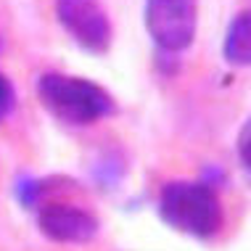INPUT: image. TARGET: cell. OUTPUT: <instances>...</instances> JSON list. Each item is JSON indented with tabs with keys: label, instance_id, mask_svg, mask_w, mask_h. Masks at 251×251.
Wrapping results in <instances>:
<instances>
[{
	"label": "cell",
	"instance_id": "cell-1",
	"mask_svg": "<svg viewBox=\"0 0 251 251\" xmlns=\"http://www.w3.org/2000/svg\"><path fill=\"white\" fill-rule=\"evenodd\" d=\"M37 96L58 122L74 127L93 125V122H100L117 111V103L106 87L85 77H74V74H43L37 79Z\"/></svg>",
	"mask_w": 251,
	"mask_h": 251
},
{
	"label": "cell",
	"instance_id": "cell-2",
	"mask_svg": "<svg viewBox=\"0 0 251 251\" xmlns=\"http://www.w3.org/2000/svg\"><path fill=\"white\" fill-rule=\"evenodd\" d=\"M159 217L172 230L206 241L222 227V203L209 182L172 180L159 193Z\"/></svg>",
	"mask_w": 251,
	"mask_h": 251
},
{
	"label": "cell",
	"instance_id": "cell-3",
	"mask_svg": "<svg viewBox=\"0 0 251 251\" xmlns=\"http://www.w3.org/2000/svg\"><path fill=\"white\" fill-rule=\"evenodd\" d=\"M146 32L161 53H182L193 45L199 29V0H146Z\"/></svg>",
	"mask_w": 251,
	"mask_h": 251
},
{
	"label": "cell",
	"instance_id": "cell-4",
	"mask_svg": "<svg viewBox=\"0 0 251 251\" xmlns=\"http://www.w3.org/2000/svg\"><path fill=\"white\" fill-rule=\"evenodd\" d=\"M56 19L82 50L103 56L111 45V19L100 0H56Z\"/></svg>",
	"mask_w": 251,
	"mask_h": 251
},
{
	"label": "cell",
	"instance_id": "cell-5",
	"mask_svg": "<svg viewBox=\"0 0 251 251\" xmlns=\"http://www.w3.org/2000/svg\"><path fill=\"white\" fill-rule=\"evenodd\" d=\"M37 227L56 243H87L96 238L98 220L72 203H48L37 214Z\"/></svg>",
	"mask_w": 251,
	"mask_h": 251
},
{
	"label": "cell",
	"instance_id": "cell-6",
	"mask_svg": "<svg viewBox=\"0 0 251 251\" xmlns=\"http://www.w3.org/2000/svg\"><path fill=\"white\" fill-rule=\"evenodd\" d=\"M222 58L230 66H251V8L241 11L227 24L222 40Z\"/></svg>",
	"mask_w": 251,
	"mask_h": 251
},
{
	"label": "cell",
	"instance_id": "cell-7",
	"mask_svg": "<svg viewBox=\"0 0 251 251\" xmlns=\"http://www.w3.org/2000/svg\"><path fill=\"white\" fill-rule=\"evenodd\" d=\"M13 103H16V93H13V85L5 74H0V119H5L11 114Z\"/></svg>",
	"mask_w": 251,
	"mask_h": 251
},
{
	"label": "cell",
	"instance_id": "cell-8",
	"mask_svg": "<svg viewBox=\"0 0 251 251\" xmlns=\"http://www.w3.org/2000/svg\"><path fill=\"white\" fill-rule=\"evenodd\" d=\"M238 156H241L243 167L251 169V119L243 125V130L238 135Z\"/></svg>",
	"mask_w": 251,
	"mask_h": 251
},
{
	"label": "cell",
	"instance_id": "cell-9",
	"mask_svg": "<svg viewBox=\"0 0 251 251\" xmlns=\"http://www.w3.org/2000/svg\"><path fill=\"white\" fill-rule=\"evenodd\" d=\"M16 193H19V199H22L24 206H32L35 199L40 196V182L37 180H22V182H16Z\"/></svg>",
	"mask_w": 251,
	"mask_h": 251
},
{
	"label": "cell",
	"instance_id": "cell-10",
	"mask_svg": "<svg viewBox=\"0 0 251 251\" xmlns=\"http://www.w3.org/2000/svg\"><path fill=\"white\" fill-rule=\"evenodd\" d=\"M0 50H3V40H0Z\"/></svg>",
	"mask_w": 251,
	"mask_h": 251
}]
</instances>
